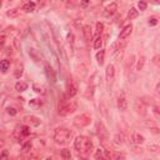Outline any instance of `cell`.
<instances>
[{
	"instance_id": "11",
	"label": "cell",
	"mask_w": 160,
	"mask_h": 160,
	"mask_svg": "<svg viewBox=\"0 0 160 160\" xmlns=\"http://www.w3.org/2000/svg\"><path fill=\"white\" fill-rule=\"evenodd\" d=\"M45 72H46V78L49 79V81H51L54 84L56 81V74H55V71L52 70V68L49 64L45 65Z\"/></svg>"
},
{
	"instance_id": "12",
	"label": "cell",
	"mask_w": 160,
	"mask_h": 160,
	"mask_svg": "<svg viewBox=\"0 0 160 160\" xmlns=\"http://www.w3.org/2000/svg\"><path fill=\"white\" fill-rule=\"evenodd\" d=\"M96 129H98V134H99V136H100V139H106V129H105V126H104V124L101 122V121H98L96 122Z\"/></svg>"
},
{
	"instance_id": "32",
	"label": "cell",
	"mask_w": 160,
	"mask_h": 160,
	"mask_svg": "<svg viewBox=\"0 0 160 160\" xmlns=\"http://www.w3.org/2000/svg\"><path fill=\"white\" fill-rule=\"evenodd\" d=\"M94 156H95V159H100V158H102V156H104V154H102V149L99 148V149L96 150V152H95Z\"/></svg>"
},
{
	"instance_id": "33",
	"label": "cell",
	"mask_w": 160,
	"mask_h": 160,
	"mask_svg": "<svg viewBox=\"0 0 160 160\" xmlns=\"http://www.w3.org/2000/svg\"><path fill=\"white\" fill-rule=\"evenodd\" d=\"M34 90H35V91H36V92H41V94H42V92H44V88H42V86H41V85H40V86H39V85H38V84H34Z\"/></svg>"
},
{
	"instance_id": "4",
	"label": "cell",
	"mask_w": 160,
	"mask_h": 160,
	"mask_svg": "<svg viewBox=\"0 0 160 160\" xmlns=\"http://www.w3.org/2000/svg\"><path fill=\"white\" fill-rule=\"evenodd\" d=\"M90 121H91V116H90L89 114H85V112H84V114H80V115L75 116L74 120H72V124H74L75 128L82 129V128L88 126V125L90 124Z\"/></svg>"
},
{
	"instance_id": "23",
	"label": "cell",
	"mask_w": 160,
	"mask_h": 160,
	"mask_svg": "<svg viewBox=\"0 0 160 160\" xmlns=\"http://www.w3.org/2000/svg\"><path fill=\"white\" fill-rule=\"evenodd\" d=\"M138 15H139V11H138L135 8H131V9L129 10V12H128V19H129V20H132V19L138 18Z\"/></svg>"
},
{
	"instance_id": "18",
	"label": "cell",
	"mask_w": 160,
	"mask_h": 160,
	"mask_svg": "<svg viewBox=\"0 0 160 160\" xmlns=\"http://www.w3.org/2000/svg\"><path fill=\"white\" fill-rule=\"evenodd\" d=\"M19 131H20V136H21V138H25V136L30 135V126H28V125H21L20 129H19Z\"/></svg>"
},
{
	"instance_id": "9",
	"label": "cell",
	"mask_w": 160,
	"mask_h": 160,
	"mask_svg": "<svg viewBox=\"0 0 160 160\" xmlns=\"http://www.w3.org/2000/svg\"><path fill=\"white\" fill-rule=\"evenodd\" d=\"M131 31H132V25H131V24H128V25H125V26H124V28L120 30V34H119V39H120V40H124V39H126L128 36H130Z\"/></svg>"
},
{
	"instance_id": "25",
	"label": "cell",
	"mask_w": 160,
	"mask_h": 160,
	"mask_svg": "<svg viewBox=\"0 0 160 160\" xmlns=\"http://www.w3.org/2000/svg\"><path fill=\"white\" fill-rule=\"evenodd\" d=\"M124 140H125V136H124L122 134H116V135L114 136V142H115L116 145L124 144Z\"/></svg>"
},
{
	"instance_id": "31",
	"label": "cell",
	"mask_w": 160,
	"mask_h": 160,
	"mask_svg": "<svg viewBox=\"0 0 160 160\" xmlns=\"http://www.w3.org/2000/svg\"><path fill=\"white\" fill-rule=\"evenodd\" d=\"M138 6H139V9H140V10H146V6H148V4H146V1H144V0H140V1H139V4H138Z\"/></svg>"
},
{
	"instance_id": "30",
	"label": "cell",
	"mask_w": 160,
	"mask_h": 160,
	"mask_svg": "<svg viewBox=\"0 0 160 160\" xmlns=\"http://www.w3.org/2000/svg\"><path fill=\"white\" fill-rule=\"evenodd\" d=\"M14 75H15V78L19 79V78L22 75V66H18L16 70H15V74H14Z\"/></svg>"
},
{
	"instance_id": "7",
	"label": "cell",
	"mask_w": 160,
	"mask_h": 160,
	"mask_svg": "<svg viewBox=\"0 0 160 160\" xmlns=\"http://www.w3.org/2000/svg\"><path fill=\"white\" fill-rule=\"evenodd\" d=\"M116 11H118V4H116V2H110V4L104 9V15H105L106 18H110V16H112Z\"/></svg>"
},
{
	"instance_id": "5",
	"label": "cell",
	"mask_w": 160,
	"mask_h": 160,
	"mask_svg": "<svg viewBox=\"0 0 160 160\" xmlns=\"http://www.w3.org/2000/svg\"><path fill=\"white\" fill-rule=\"evenodd\" d=\"M105 78H106V84L108 86H110L114 81V78H115V68L112 64H109L106 66V70H105Z\"/></svg>"
},
{
	"instance_id": "3",
	"label": "cell",
	"mask_w": 160,
	"mask_h": 160,
	"mask_svg": "<svg viewBox=\"0 0 160 160\" xmlns=\"http://www.w3.org/2000/svg\"><path fill=\"white\" fill-rule=\"evenodd\" d=\"M71 138V131L66 128H56L52 134V139L58 144H66Z\"/></svg>"
},
{
	"instance_id": "29",
	"label": "cell",
	"mask_w": 160,
	"mask_h": 160,
	"mask_svg": "<svg viewBox=\"0 0 160 160\" xmlns=\"http://www.w3.org/2000/svg\"><path fill=\"white\" fill-rule=\"evenodd\" d=\"M102 30H104V24L102 22H96V36H100L101 35V32H102Z\"/></svg>"
},
{
	"instance_id": "26",
	"label": "cell",
	"mask_w": 160,
	"mask_h": 160,
	"mask_svg": "<svg viewBox=\"0 0 160 160\" xmlns=\"http://www.w3.org/2000/svg\"><path fill=\"white\" fill-rule=\"evenodd\" d=\"M19 12H20V9H19V8H15V9L8 10V11H6V15L10 16V18H15V16L19 15Z\"/></svg>"
},
{
	"instance_id": "41",
	"label": "cell",
	"mask_w": 160,
	"mask_h": 160,
	"mask_svg": "<svg viewBox=\"0 0 160 160\" xmlns=\"http://www.w3.org/2000/svg\"><path fill=\"white\" fill-rule=\"evenodd\" d=\"M1 4H2V0H0V8H1Z\"/></svg>"
},
{
	"instance_id": "13",
	"label": "cell",
	"mask_w": 160,
	"mask_h": 160,
	"mask_svg": "<svg viewBox=\"0 0 160 160\" xmlns=\"http://www.w3.org/2000/svg\"><path fill=\"white\" fill-rule=\"evenodd\" d=\"M131 140H132L134 144L140 145V144H142V142L145 141V138H144L141 134H139V132H134L132 136H131Z\"/></svg>"
},
{
	"instance_id": "22",
	"label": "cell",
	"mask_w": 160,
	"mask_h": 160,
	"mask_svg": "<svg viewBox=\"0 0 160 160\" xmlns=\"http://www.w3.org/2000/svg\"><path fill=\"white\" fill-rule=\"evenodd\" d=\"M145 61H146L145 56H140V58H139V60H138V64H136V70H138V71H141V70L144 69Z\"/></svg>"
},
{
	"instance_id": "35",
	"label": "cell",
	"mask_w": 160,
	"mask_h": 160,
	"mask_svg": "<svg viewBox=\"0 0 160 160\" xmlns=\"http://www.w3.org/2000/svg\"><path fill=\"white\" fill-rule=\"evenodd\" d=\"M156 24H158V18L151 16V18L149 19V25H156Z\"/></svg>"
},
{
	"instance_id": "40",
	"label": "cell",
	"mask_w": 160,
	"mask_h": 160,
	"mask_svg": "<svg viewBox=\"0 0 160 160\" xmlns=\"http://www.w3.org/2000/svg\"><path fill=\"white\" fill-rule=\"evenodd\" d=\"M154 2H155V4H159V2H160V0H154Z\"/></svg>"
},
{
	"instance_id": "39",
	"label": "cell",
	"mask_w": 160,
	"mask_h": 160,
	"mask_svg": "<svg viewBox=\"0 0 160 160\" xmlns=\"http://www.w3.org/2000/svg\"><path fill=\"white\" fill-rule=\"evenodd\" d=\"M158 59H159V56H155V58H154V62H155L156 65H159V61H158Z\"/></svg>"
},
{
	"instance_id": "28",
	"label": "cell",
	"mask_w": 160,
	"mask_h": 160,
	"mask_svg": "<svg viewBox=\"0 0 160 160\" xmlns=\"http://www.w3.org/2000/svg\"><path fill=\"white\" fill-rule=\"evenodd\" d=\"M101 45H102V39H101V36H96L95 40H94V48H95V49H100Z\"/></svg>"
},
{
	"instance_id": "27",
	"label": "cell",
	"mask_w": 160,
	"mask_h": 160,
	"mask_svg": "<svg viewBox=\"0 0 160 160\" xmlns=\"http://www.w3.org/2000/svg\"><path fill=\"white\" fill-rule=\"evenodd\" d=\"M60 156L62 158V159H71V154H70V150H68V149H62L61 150V152H60Z\"/></svg>"
},
{
	"instance_id": "24",
	"label": "cell",
	"mask_w": 160,
	"mask_h": 160,
	"mask_svg": "<svg viewBox=\"0 0 160 160\" xmlns=\"http://www.w3.org/2000/svg\"><path fill=\"white\" fill-rule=\"evenodd\" d=\"M29 105H30L31 108H34V109H38V108H40V106L42 105V101H41L40 99H32V100H30Z\"/></svg>"
},
{
	"instance_id": "15",
	"label": "cell",
	"mask_w": 160,
	"mask_h": 160,
	"mask_svg": "<svg viewBox=\"0 0 160 160\" xmlns=\"http://www.w3.org/2000/svg\"><path fill=\"white\" fill-rule=\"evenodd\" d=\"M35 8H36L35 2H32V1H29V2L24 4V6H22V10H24L25 12H32V11H35Z\"/></svg>"
},
{
	"instance_id": "17",
	"label": "cell",
	"mask_w": 160,
	"mask_h": 160,
	"mask_svg": "<svg viewBox=\"0 0 160 160\" xmlns=\"http://www.w3.org/2000/svg\"><path fill=\"white\" fill-rule=\"evenodd\" d=\"M104 60H105V50H99L96 52V61L99 65H102L104 64Z\"/></svg>"
},
{
	"instance_id": "1",
	"label": "cell",
	"mask_w": 160,
	"mask_h": 160,
	"mask_svg": "<svg viewBox=\"0 0 160 160\" xmlns=\"http://www.w3.org/2000/svg\"><path fill=\"white\" fill-rule=\"evenodd\" d=\"M74 149L78 152H84V154H89L92 150V142L89 138L79 135L76 136V139L74 140Z\"/></svg>"
},
{
	"instance_id": "19",
	"label": "cell",
	"mask_w": 160,
	"mask_h": 160,
	"mask_svg": "<svg viewBox=\"0 0 160 160\" xmlns=\"http://www.w3.org/2000/svg\"><path fill=\"white\" fill-rule=\"evenodd\" d=\"M28 89V82L25 81H18L15 84V90L16 91H25Z\"/></svg>"
},
{
	"instance_id": "6",
	"label": "cell",
	"mask_w": 160,
	"mask_h": 160,
	"mask_svg": "<svg viewBox=\"0 0 160 160\" xmlns=\"http://www.w3.org/2000/svg\"><path fill=\"white\" fill-rule=\"evenodd\" d=\"M78 92V85L72 81V80H69L68 81V88H66V96L70 99V98H74Z\"/></svg>"
},
{
	"instance_id": "8",
	"label": "cell",
	"mask_w": 160,
	"mask_h": 160,
	"mask_svg": "<svg viewBox=\"0 0 160 160\" xmlns=\"http://www.w3.org/2000/svg\"><path fill=\"white\" fill-rule=\"evenodd\" d=\"M118 108L121 111H125L128 109V100L124 92H120V95L118 96Z\"/></svg>"
},
{
	"instance_id": "2",
	"label": "cell",
	"mask_w": 160,
	"mask_h": 160,
	"mask_svg": "<svg viewBox=\"0 0 160 160\" xmlns=\"http://www.w3.org/2000/svg\"><path fill=\"white\" fill-rule=\"evenodd\" d=\"M76 102L72 101V100H66V99H61L59 101V109H58V112L59 115L61 116H65V115H69V114H72L75 110H76Z\"/></svg>"
},
{
	"instance_id": "37",
	"label": "cell",
	"mask_w": 160,
	"mask_h": 160,
	"mask_svg": "<svg viewBox=\"0 0 160 160\" xmlns=\"http://www.w3.org/2000/svg\"><path fill=\"white\" fill-rule=\"evenodd\" d=\"M4 42H5V35L4 34H0V48L4 45Z\"/></svg>"
},
{
	"instance_id": "16",
	"label": "cell",
	"mask_w": 160,
	"mask_h": 160,
	"mask_svg": "<svg viewBox=\"0 0 160 160\" xmlns=\"http://www.w3.org/2000/svg\"><path fill=\"white\" fill-rule=\"evenodd\" d=\"M9 68H10V60L4 59L0 61V71L1 72H6L9 70Z\"/></svg>"
},
{
	"instance_id": "34",
	"label": "cell",
	"mask_w": 160,
	"mask_h": 160,
	"mask_svg": "<svg viewBox=\"0 0 160 160\" xmlns=\"http://www.w3.org/2000/svg\"><path fill=\"white\" fill-rule=\"evenodd\" d=\"M8 114H10V115L15 116V115L18 114V110H16L15 108H8Z\"/></svg>"
},
{
	"instance_id": "21",
	"label": "cell",
	"mask_w": 160,
	"mask_h": 160,
	"mask_svg": "<svg viewBox=\"0 0 160 160\" xmlns=\"http://www.w3.org/2000/svg\"><path fill=\"white\" fill-rule=\"evenodd\" d=\"M31 149H32V142H31V140H29V141L24 142V144H22V146H21V151H22L24 154L30 152V150H31Z\"/></svg>"
},
{
	"instance_id": "38",
	"label": "cell",
	"mask_w": 160,
	"mask_h": 160,
	"mask_svg": "<svg viewBox=\"0 0 160 160\" xmlns=\"http://www.w3.org/2000/svg\"><path fill=\"white\" fill-rule=\"evenodd\" d=\"M89 2H90V0H82V1H81V6H84V8H85Z\"/></svg>"
},
{
	"instance_id": "14",
	"label": "cell",
	"mask_w": 160,
	"mask_h": 160,
	"mask_svg": "<svg viewBox=\"0 0 160 160\" xmlns=\"http://www.w3.org/2000/svg\"><path fill=\"white\" fill-rule=\"evenodd\" d=\"M104 156L108 159H120V158H124V154H120L116 151H106Z\"/></svg>"
},
{
	"instance_id": "20",
	"label": "cell",
	"mask_w": 160,
	"mask_h": 160,
	"mask_svg": "<svg viewBox=\"0 0 160 160\" xmlns=\"http://www.w3.org/2000/svg\"><path fill=\"white\" fill-rule=\"evenodd\" d=\"M135 109H136V111L139 112V114H145V105H144V102L141 101V100H139V101H136V104H135Z\"/></svg>"
},
{
	"instance_id": "36",
	"label": "cell",
	"mask_w": 160,
	"mask_h": 160,
	"mask_svg": "<svg viewBox=\"0 0 160 160\" xmlns=\"http://www.w3.org/2000/svg\"><path fill=\"white\" fill-rule=\"evenodd\" d=\"M9 158V154L6 150H2V152L0 154V159H8Z\"/></svg>"
},
{
	"instance_id": "10",
	"label": "cell",
	"mask_w": 160,
	"mask_h": 160,
	"mask_svg": "<svg viewBox=\"0 0 160 160\" xmlns=\"http://www.w3.org/2000/svg\"><path fill=\"white\" fill-rule=\"evenodd\" d=\"M82 36L85 39L86 42H90L92 39V31H91V26L90 25H84L82 26Z\"/></svg>"
}]
</instances>
